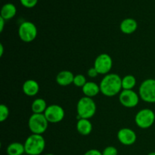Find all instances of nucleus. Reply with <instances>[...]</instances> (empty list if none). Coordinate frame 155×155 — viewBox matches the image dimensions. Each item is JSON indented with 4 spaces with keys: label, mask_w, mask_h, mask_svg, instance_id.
Masks as SVG:
<instances>
[{
    "label": "nucleus",
    "mask_w": 155,
    "mask_h": 155,
    "mask_svg": "<svg viewBox=\"0 0 155 155\" xmlns=\"http://www.w3.org/2000/svg\"><path fill=\"white\" fill-rule=\"evenodd\" d=\"M18 35L23 42L27 43L33 42L37 36L36 26L30 21H24L20 25Z\"/></svg>",
    "instance_id": "0eeeda50"
},
{
    "label": "nucleus",
    "mask_w": 155,
    "mask_h": 155,
    "mask_svg": "<svg viewBox=\"0 0 155 155\" xmlns=\"http://www.w3.org/2000/svg\"><path fill=\"white\" fill-rule=\"evenodd\" d=\"M77 130L80 134L88 136L92 130V124L89 119H80L77 121Z\"/></svg>",
    "instance_id": "dca6fc26"
},
{
    "label": "nucleus",
    "mask_w": 155,
    "mask_h": 155,
    "mask_svg": "<svg viewBox=\"0 0 155 155\" xmlns=\"http://www.w3.org/2000/svg\"><path fill=\"white\" fill-rule=\"evenodd\" d=\"M20 2L24 7L27 8H32L36 5L38 0H20Z\"/></svg>",
    "instance_id": "5701e85b"
},
{
    "label": "nucleus",
    "mask_w": 155,
    "mask_h": 155,
    "mask_svg": "<svg viewBox=\"0 0 155 155\" xmlns=\"http://www.w3.org/2000/svg\"><path fill=\"white\" fill-rule=\"evenodd\" d=\"M22 89L24 93L27 96H34L39 92V83L34 80H27L23 84Z\"/></svg>",
    "instance_id": "f8f14e48"
},
{
    "label": "nucleus",
    "mask_w": 155,
    "mask_h": 155,
    "mask_svg": "<svg viewBox=\"0 0 155 155\" xmlns=\"http://www.w3.org/2000/svg\"><path fill=\"white\" fill-rule=\"evenodd\" d=\"M136 84V80L134 76L127 75L122 78L123 89H133Z\"/></svg>",
    "instance_id": "aec40b11"
},
{
    "label": "nucleus",
    "mask_w": 155,
    "mask_h": 155,
    "mask_svg": "<svg viewBox=\"0 0 155 155\" xmlns=\"http://www.w3.org/2000/svg\"><path fill=\"white\" fill-rule=\"evenodd\" d=\"M119 101L126 107H134L139 104V96L132 89H123L119 95Z\"/></svg>",
    "instance_id": "9d476101"
},
{
    "label": "nucleus",
    "mask_w": 155,
    "mask_h": 155,
    "mask_svg": "<svg viewBox=\"0 0 155 155\" xmlns=\"http://www.w3.org/2000/svg\"><path fill=\"white\" fill-rule=\"evenodd\" d=\"M117 139L121 144L124 145H132L136 142L137 136L133 130L123 128L117 133Z\"/></svg>",
    "instance_id": "9b49d317"
},
{
    "label": "nucleus",
    "mask_w": 155,
    "mask_h": 155,
    "mask_svg": "<svg viewBox=\"0 0 155 155\" xmlns=\"http://www.w3.org/2000/svg\"><path fill=\"white\" fill-rule=\"evenodd\" d=\"M47 107L46 101L42 98H36L31 104V109L33 114H44Z\"/></svg>",
    "instance_id": "6ab92c4d"
},
{
    "label": "nucleus",
    "mask_w": 155,
    "mask_h": 155,
    "mask_svg": "<svg viewBox=\"0 0 155 155\" xmlns=\"http://www.w3.org/2000/svg\"><path fill=\"white\" fill-rule=\"evenodd\" d=\"M75 76L72 72L69 71H63L58 73L56 77V82L58 85L61 86H67L74 83V80Z\"/></svg>",
    "instance_id": "ddd939ff"
},
{
    "label": "nucleus",
    "mask_w": 155,
    "mask_h": 155,
    "mask_svg": "<svg viewBox=\"0 0 155 155\" xmlns=\"http://www.w3.org/2000/svg\"><path fill=\"white\" fill-rule=\"evenodd\" d=\"M17 13V8L12 3H6L1 9V17L5 21L13 18Z\"/></svg>",
    "instance_id": "f3484780"
},
{
    "label": "nucleus",
    "mask_w": 155,
    "mask_h": 155,
    "mask_svg": "<svg viewBox=\"0 0 155 155\" xmlns=\"http://www.w3.org/2000/svg\"><path fill=\"white\" fill-rule=\"evenodd\" d=\"M155 114L152 110L144 108L139 110L136 115L135 122L136 125L142 129H148L154 124Z\"/></svg>",
    "instance_id": "423d86ee"
},
{
    "label": "nucleus",
    "mask_w": 155,
    "mask_h": 155,
    "mask_svg": "<svg viewBox=\"0 0 155 155\" xmlns=\"http://www.w3.org/2000/svg\"><path fill=\"white\" fill-rule=\"evenodd\" d=\"M148 155H155V151H153V152L149 153Z\"/></svg>",
    "instance_id": "c85d7f7f"
},
{
    "label": "nucleus",
    "mask_w": 155,
    "mask_h": 155,
    "mask_svg": "<svg viewBox=\"0 0 155 155\" xmlns=\"http://www.w3.org/2000/svg\"><path fill=\"white\" fill-rule=\"evenodd\" d=\"M48 124L44 114H33L29 118L28 127L33 134H43L47 130Z\"/></svg>",
    "instance_id": "20e7f679"
},
{
    "label": "nucleus",
    "mask_w": 155,
    "mask_h": 155,
    "mask_svg": "<svg viewBox=\"0 0 155 155\" xmlns=\"http://www.w3.org/2000/svg\"><path fill=\"white\" fill-rule=\"evenodd\" d=\"M101 92L107 97H113L120 93L122 88V79L116 74H107L99 85Z\"/></svg>",
    "instance_id": "f257e3e1"
},
{
    "label": "nucleus",
    "mask_w": 155,
    "mask_h": 155,
    "mask_svg": "<svg viewBox=\"0 0 155 155\" xmlns=\"http://www.w3.org/2000/svg\"><path fill=\"white\" fill-rule=\"evenodd\" d=\"M82 90H83V94L86 97H89V98L95 97L101 92L100 86L94 82H87L82 88Z\"/></svg>",
    "instance_id": "2eb2a0df"
},
{
    "label": "nucleus",
    "mask_w": 155,
    "mask_h": 155,
    "mask_svg": "<svg viewBox=\"0 0 155 155\" xmlns=\"http://www.w3.org/2000/svg\"><path fill=\"white\" fill-rule=\"evenodd\" d=\"M5 20L3 19L2 17H0V33L3 31L5 27Z\"/></svg>",
    "instance_id": "bb28decb"
},
{
    "label": "nucleus",
    "mask_w": 155,
    "mask_h": 155,
    "mask_svg": "<svg viewBox=\"0 0 155 155\" xmlns=\"http://www.w3.org/2000/svg\"><path fill=\"white\" fill-rule=\"evenodd\" d=\"M9 115V110L8 107L5 104H1L0 105V121L4 122L6 120Z\"/></svg>",
    "instance_id": "4be33fe9"
},
{
    "label": "nucleus",
    "mask_w": 155,
    "mask_h": 155,
    "mask_svg": "<svg viewBox=\"0 0 155 155\" xmlns=\"http://www.w3.org/2000/svg\"><path fill=\"white\" fill-rule=\"evenodd\" d=\"M139 96L145 102L155 103L154 79H147L142 82L139 87Z\"/></svg>",
    "instance_id": "39448f33"
},
{
    "label": "nucleus",
    "mask_w": 155,
    "mask_h": 155,
    "mask_svg": "<svg viewBox=\"0 0 155 155\" xmlns=\"http://www.w3.org/2000/svg\"><path fill=\"white\" fill-rule=\"evenodd\" d=\"M44 115L48 123L58 124L63 120L64 118L65 112L61 106L58 104H51L47 107L46 110L44 112Z\"/></svg>",
    "instance_id": "1a4fd4ad"
},
{
    "label": "nucleus",
    "mask_w": 155,
    "mask_h": 155,
    "mask_svg": "<svg viewBox=\"0 0 155 155\" xmlns=\"http://www.w3.org/2000/svg\"><path fill=\"white\" fill-rule=\"evenodd\" d=\"M87 83L86 82V79L83 74H77L74 77V84L77 87H82L84 86V85Z\"/></svg>",
    "instance_id": "412c9836"
},
{
    "label": "nucleus",
    "mask_w": 155,
    "mask_h": 155,
    "mask_svg": "<svg viewBox=\"0 0 155 155\" xmlns=\"http://www.w3.org/2000/svg\"><path fill=\"white\" fill-rule=\"evenodd\" d=\"M45 155H54V154H45Z\"/></svg>",
    "instance_id": "c756f323"
},
{
    "label": "nucleus",
    "mask_w": 155,
    "mask_h": 155,
    "mask_svg": "<svg viewBox=\"0 0 155 155\" xmlns=\"http://www.w3.org/2000/svg\"><path fill=\"white\" fill-rule=\"evenodd\" d=\"M138 24L133 18H126L121 22L120 28L122 33L125 34H131L137 30Z\"/></svg>",
    "instance_id": "4468645a"
},
{
    "label": "nucleus",
    "mask_w": 155,
    "mask_h": 155,
    "mask_svg": "<svg viewBox=\"0 0 155 155\" xmlns=\"http://www.w3.org/2000/svg\"><path fill=\"white\" fill-rule=\"evenodd\" d=\"M118 151L115 147L107 146L102 151V155H117Z\"/></svg>",
    "instance_id": "b1692460"
},
{
    "label": "nucleus",
    "mask_w": 155,
    "mask_h": 155,
    "mask_svg": "<svg viewBox=\"0 0 155 155\" xmlns=\"http://www.w3.org/2000/svg\"><path fill=\"white\" fill-rule=\"evenodd\" d=\"M25 153L27 155H39L45 148V141L42 135L32 134L24 142Z\"/></svg>",
    "instance_id": "f03ea898"
},
{
    "label": "nucleus",
    "mask_w": 155,
    "mask_h": 155,
    "mask_svg": "<svg viewBox=\"0 0 155 155\" xmlns=\"http://www.w3.org/2000/svg\"><path fill=\"white\" fill-rule=\"evenodd\" d=\"M113 66L111 57L106 53L100 54L94 61V68L98 74H107Z\"/></svg>",
    "instance_id": "6e6552de"
},
{
    "label": "nucleus",
    "mask_w": 155,
    "mask_h": 155,
    "mask_svg": "<svg viewBox=\"0 0 155 155\" xmlns=\"http://www.w3.org/2000/svg\"><path fill=\"white\" fill-rule=\"evenodd\" d=\"M98 73L97 72L96 70L95 69V68H92L88 71V76L89 77H92V78H94V77H96L98 76Z\"/></svg>",
    "instance_id": "393cba45"
},
{
    "label": "nucleus",
    "mask_w": 155,
    "mask_h": 155,
    "mask_svg": "<svg viewBox=\"0 0 155 155\" xmlns=\"http://www.w3.org/2000/svg\"><path fill=\"white\" fill-rule=\"evenodd\" d=\"M84 155H102V152L97 149H91L86 151Z\"/></svg>",
    "instance_id": "a878e982"
},
{
    "label": "nucleus",
    "mask_w": 155,
    "mask_h": 155,
    "mask_svg": "<svg viewBox=\"0 0 155 155\" xmlns=\"http://www.w3.org/2000/svg\"><path fill=\"white\" fill-rule=\"evenodd\" d=\"M6 151L8 155H23L25 153L24 145L20 142H13L8 146Z\"/></svg>",
    "instance_id": "a211bd4d"
},
{
    "label": "nucleus",
    "mask_w": 155,
    "mask_h": 155,
    "mask_svg": "<svg viewBox=\"0 0 155 155\" xmlns=\"http://www.w3.org/2000/svg\"><path fill=\"white\" fill-rule=\"evenodd\" d=\"M3 53H4V47L2 44H0V57H2Z\"/></svg>",
    "instance_id": "cd10ccee"
},
{
    "label": "nucleus",
    "mask_w": 155,
    "mask_h": 155,
    "mask_svg": "<svg viewBox=\"0 0 155 155\" xmlns=\"http://www.w3.org/2000/svg\"><path fill=\"white\" fill-rule=\"evenodd\" d=\"M77 115L83 119H89L95 114L96 104L92 98L83 97L79 100L77 106Z\"/></svg>",
    "instance_id": "7ed1b4c3"
}]
</instances>
